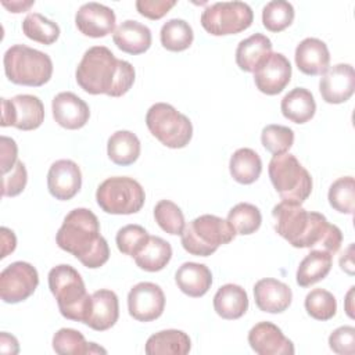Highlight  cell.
Returning <instances> with one entry per match:
<instances>
[{"label":"cell","mask_w":355,"mask_h":355,"mask_svg":"<svg viewBox=\"0 0 355 355\" xmlns=\"http://www.w3.org/2000/svg\"><path fill=\"white\" fill-rule=\"evenodd\" d=\"M257 89L268 96L283 92L291 79V64L282 53H272L252 72Z\"/></svg>","instance_id":"cell-14"},{"label":"cell","mask_w":355,"mask_h":355,"mask_svg":"<svg viewBox=\"0 0 355 355\" xmlns=\"http://www.w3.org/2000/svg\"><path fill=\"white\" fill-rule=\"evenodd\" d=\"M18 161V147L14 139L1 136L0 137V166L1 173H8Z\"/></svg>","instance_id":"cell-46"},{"label":"cell","mask_w":355,"mask_h":355,"mask_svg":"<svg viewBox=\"0 0 355 355\" xmlns=\"http://www.w3.org/2000/svg\"><path fill=\"white\" fill-rule=\"evenodd\" d=\"M261 143L273 155L288 153L294 143V132L283 125H266L261 132Z\"/></svg>","instance_id":"cell-41"},{"label":"cell","mask_w":355,"mask_h":355,"mask_svg":"<svg viewBox=\"0 0 355 355\" xmlns=\"http://www.w3.org/2000/svg\"><path fill=\"white\" fill-rule=\"evenodd\" d=\"M53 349L60 355L107 354V351L96 343H87L79 330L69 327H62L53 336Z\"/></svg>","instance_id":"cell-32"},{"label":"cell","mask_w":355,"mask_h":355,"mask_svg":"<svg viewBox=\"0 0 355 355\" xmlns=\"http://www.w3.org/2000/svg\"><path fill=\"white\" fill-rule=\"evenodd\" d=\"M200 21L212 36L236 35L251 26L254 12L244 1H219L208 6Z\"/></svg>","instance_id":"cell-10"},{"label":"cell","mask_w":355,"mask_h":355,"mask_svg":"<svg viewBox=\"0 0 355 355\" xmlns=\"http://www.w3.org/2000/svg\"><path fill=\"white\" fill-rule=\"evenodd\" d=\"M171 258V244L158 236H150L146 245L135 257V262L140 269L146 272H158L169 263Z\"/></svg>","instance_id":"cell-33"},{"label":"cell","mask_w":355,"mask_h":355,"mask_svg":"<svg viewBox=\"0 0 355 355\" xmlns=\"http://www.w3.org/2000/svg\"><path fill=\"white\" fill-rule=\"evenodd\" d=\"M161 44L169 51H183L193 43L194 33L189 22L180 18L166 21L159 32Z\"/></svg>","instance_id":"cell-34"},{"label":"cell","mask_w":355,"mask_h":355,"mask_svg":"<svg viewBox=\"0 0 355 355\" xmlns=\"http://www.w3.org/2000/svg\"><path fill=\"white\" fill-rule=\"evenodd\" d=\"M1 233V258H6L10 252H12L17 247V237L14 234L12 230H10L8 227H1L0 229Z\"/></svg>","instance_id":"cell-47"},{"label":"cell","mask_w":355,"mask_h":355,"mask_svg":"<svg viewBox=\"0 0 355 355\" xmlns=\"http://www.w3.org/2000/svg\"><path fill=\"white\" fill-rule=\"evenodd\" d=\"M354 244H349L347 251L340 258V266L348 275H354Z\"/></svg>","instance_id":"cell-50"},{"label":"cell","mask_w":355,"mask_h":355,"mask_svg":"<svg viewBox=\"0 0 355 355\" xmlns=\"http://www.w3.org/2000/svg\"><path fill=\"white\" fill-rule=\"evenodd\" d=\"M333 255L323 250H312L300 262L297 269V284L301 287H309L323 280L331 269Z\"/></svg>","instance_id":"cell-29"},{"label":"cell","mask_w":355,"mask_h":355,"mask_svg":"<svg viewBox=\"0 0 355 355\" xmlns=\"http://www.w3.org/2000/svg\"><path fill=\"white\" fill-rule=\"evenodd\" d=\"M269 179L282 201L302 204L312 191V178L295 155H273L268 166Z\"/></svg>","instance_id":"cell-7"},{"label":"cell","mask_w":355,"mask_h":355,"mask_svg":"<svg viewBox=\"0 0 355 355\" xmlns=\"http://www.w3.org/2000/svg\"><path fill=\"white\" fill-rule=\"evenodd\" d=\"M270 54V39L262 33H254L239 43L236 49V64L241 71L254 72Z\"/></svg>","instance_id":"cell-26"},{"label":"cell","mask_w":355,"mask_h":355,"mask_svg":"<svg viewBox=\"0 0 355 355\" xmlns=\"http://www.w3.org/2000/svg\"><path fill=\"white\" fill-rule=\"evenodd\" d=\"M254 298L259 311L282 313L290 306L293 291L286 283L273 277H265L254 284Z\"/></svg>","instance_id":"cell-20"},{"label":"cell","mask_w":355,"mask_h":355,"mask_svg":"<svg viewBox=\"0 0 355 355\" xmlns=\"http://www.w3.org/2000/svg\"><path fill=\"white\" fill-rule=\"evenodd\" d=\"M354 286L349 287L347 295H345V300H344V308H345V312L347 315L354 319V305H352V300H354Z\"/></svg>","instance_id":"cell-51"},{"label":"cell","mask_w":355,"mask_h":355,"mask_svg":"<svg viewBox=\"0 0 355 355\" xmlns=\"http://www.w3.org/2000/svg\"><path fill=\"white\" fill-rule=\"evenodd\" d=\"M280 110L288 121L294 123H305L313 118L316 103L313 94L308 89L295 87L282 98Z\"/></svg>","instance_id":"cell-28"},{"label":"cell","mask_w":355,"mask_h":355,"mask_svg":"<svg viewBox=\"0 0 355 355\" xmlns=\"http://www.w3.org/2000/svg\"><path fill=\"white\" fill-rule=\"evenodd\" d=\"M175 282L182 293L189 297L198 298L207 294L211 288L212 273L204 263L184 262L178 268Z\"/></svg>","instance_id":"cell-24"},{"label":"cell","mask_w":355,"mask_h":355,"mask_svg":"<svg viewBox=\"0 0 355 355\" xmlns=\"http://www.w3.org/2000/svg\"><path fill=\"white\" fill-rule=\"evenodd\" d=\"M248 344L258 355H293L294 344L272 322H259L248 331Z\"/></svg>","instance_id":"cell-16"},{"label":"cell","mask_w":355,"mask_h":355,"mask_svg":"<svg viewBox=\"0 0 355 355\" xmlns=\"http://www.w3.org/2000/svg\"><path fill=\"white\" fill-rule=\"evenodd\" d=\"M165 309V295L162 288L151 282L135 284L128 294L129 315L139 322H153Z\"/></svg>","instance_id":"cell-13"},{"label":"cell","mask_w":355,"mask_h":355,"mask_svg":"<svg viewBox=\"0 0 355 355\" xmlns=\"http://www.w3.org/2000/svg\"><path fill=\"white\" fill-rule=\"evenodd\" d=\"M82 186V172L72 159H58L51 164L47 172V189L60 201L71 200Z\"/></svg>","instance_id":"cell-17"},{"label":"cell","mask_w":355,"mask_h":355,"mask_svg":"<svg viewBox=\"0 0 355 355\" xmlns=\"http://www.w3.org/2000/svg\"><path fill=\"white\" fill-rule=\"evenodd\" d=\"M329 204L341 214L352 215L355 209V182L352 176H341L334 180L327 193Z\"/></svg>","instance_id":"cell-37"},{"label":"cell","mask_w":355,"mask_h":355,"mask_svg":"<svg viewBox=\"0 0 355 355\" xmlns=\"http://www.w3.org/2000/svg\"><path fill=\"white\" fill-rule=\"evenodd\" d=\"M294 7L284 0H273L262 8V24L270 32H282L294 21Z\"/></svg>","instance_id":"cell-38"},{"label":"cell","mask_w":355,"mask_h":355,"mask_svg":"<svg viewBox=\"0 0 355 355\" xmlns=\"http://www.w3.org/2000/svg\"><path fill=\"white\" fill-rule=\"evenodd\" d=\"M44 121V105L37 96L17 94L1 98V126H14L19 130H35Z\"/></svg>","instance_id":"cell-11"},{"label":"cell","mask_w":355,"mask_h":355,"mask_svg":"<svg viewBox=\"0 0 355 355\" xmlns=\"http://www.w3.org/2000/svg\"><path fill=\"white\" fill-rule=\"evenodd\" d=\"M98 207L111 215H130L141 209L146 193L133 178L112 176L105 179L96 191Z\"/></svg>","instance_id":"cell-9"},{"label":"cell","mask_w":355,"mask_h":355,"mask_svg":"<svg viewBox=\"0 0 355 355\" xmlns=\"http://www.w3.org/2000/svg\"><path fill=\"white\" fill-rule=\"evenodd\" d=\"M232 178L241 184L254 183L262 172V161L257 151L248 147L239 148L233 153L229 161Z\"/></svg>","instance_id":"cell-31"},{"label":"cell","mask_w":355,"mask_h":355,"mask_svg":"<svg viewBox=\"0 0 355 355\" xmlns=\"http://www.w3.org/2000/svg\"><path fill=\"white\" fill-rule=\"evenodd\" d=\"M146 125L150 133L169 148H183L193 137L190 119L166 103H155L148 108Z\"/></svg>","instance_id":"cell-8"},{"label":"cell","mask_w":355,"mask_h":355,"mask_svg":"<svg viewBox=\"0 0 355 355\" xmlns=\"http://www.w3.org/2000/svg\"><path fill=\"white\" fill-rule=\"evenodd\" d=\"M355 90V72L351 64H336L327 68L319 80L322 98L329 104H341L351 98Z\"/></svg>","instance_id":"cell-15"},{"label":"cell","mask_w":355,"mask_h":355,"mask_svg":"<svg viewBox=\"0 0 355 355\" xmlns=\"http://www.w3.org/2000/svg\"><path fill=\"white\" fill-rule=\"evenodd\" d=\"M140 150V140L130 130H116L107 141L108 158L121 166H128L136 162Z\"/></svg>","instance_id":"cell-30"},{"label":"cell","mask_w":355,"mask_h":355,"mask_svg":"<svg viewBox=\"0 0 355 355\" xmlns=\"http://www.w3.org/2000/svg\"><path fill=\"white\" fill-rule=\"evenodd\" d=\"M135 68L129 61L119 60L105 46L87 49L76 67L78 85L89 94L121 97L135 83Z\"/></svg>","instance_id":"cell-2"},{"label":"cell","mask_w":355,"mask_h":355,"mask_svg":"<svg viewBox=\"0 0 355 355\" xmlns=\"http://www.w3.org/2000/svg\"><path fill=\"white\" fill-rule=\"evenodd\" d=\"M115 12L112 8L90 1L79 7L75 25L80 33L89 37H104L115 31Z\"/></svg>","instance_id":"cell-18"},{"label":"cell","mask_w":355,"mask_h":355,"mask_svg":"<svg viewBox=\"0 0 355 355\" xmlns=\"http://www.w3.org/2000/svg\"><path fill=\"white\" fill-rule=\"evenodd\" d=\"M55 241L61 250L72 254L90 269L103 266L110 258L108 243L100 234L98 219L87 208H75L67 214Z\"/></svg>","instance_id":"cell-3"},{"label":"cell","mask_w":355,"mask_h":355,"mask_svg":"<svg viewBox=\"0 0 355 355\" xmlns=\"http://www.w3.org/2000/svg\"><path fill=\"white\" fill-rule=\"evenodd\" d=\"M272 216L276 233L295 248H318L333 255L341 247V230L324 215L306 211L301 204L282 201L273 207Z\"/></svg>","instance_id":"cell-1"},{"label":"cell","mask_w":355,"mask_h":355,"mask_svg":"<svg viewBox=\"0 0 355 355\" xmlns=\"http://www.w3.org/2000/svg\"><path fill=\"white\" fill-rule=\"evenodd\" d=\"M6 76L22 86H43L53 75V61L49 54L25 44H14L3 57Z\"/></svg>","instance_id":"cell-5"},{"label":"cell","mask_w":355,"mask_h":355,"mask_svg":"<svg viewBox=\"0 0 355 355\" xmlns=\"http://www.w3.org/2000/svg\"><path fill=\"white\" fill-rule=\"evenodd\" d=\"M49 288L57 300L60 313L75 322L86 323L93 300L87 294L80 273L71 265L61 263L49 272Z\"/></svg>","instance_id":"cell-4"},{"label":"cell","mask_w":355,"mask_h":355,"mask_svg":"<svg viewBox=\"0 0 355 355\" xmlns=\"http://www.w3.org/2000/svg\"><path fill=\"white\" fill-rule=\"evenodd\" d=\"M154 218L158 226L168 234H182L186 222L182 209L169 200H161L154 207Z\"/></svg>","instance_id":"cell-40"},{"label":"cell","mask_w":355,"mask_h":355,"mask_svg":"<svg viewBox=\"0 0 355 355\" xmlns=\"http://www.w3.org/2000/svg\"><path fill=\"white\" fill-rule=\"evenodd\" d=\"M22 32L28 39L47 46L60 37V26L39 12H31L24 18Z\"/></svg>","instance_id":"cell-35"},{"label":"cell","mask_w":355,"mask_h":355,"mask_svg":"<svg viewBox=\"0 0 355 355\" xmlns=\"http://www.w3.org/2000/svg\"><path fill=\"white\" fill-rule=\"evenodd\" d=\"M175 0H137L136 10L140 15L155 21L166 15L169 10L175 7Z\"/></svg>","instance_id":"cell-45"},{"label":"cell","mask_w":355,"mask_h":355,"mask_svg":"<svg viewBox=\"0 0 355 355\" xmlns=\"http://www.w3.org/2000/svg\"><path fill=\"white\" fill-rule=\"evenodd\" d=\"M191 349L190 337L176 329L161 330L150 336L144 351L147 355H186Z\"/></svg>","instance_id":"cell-27"},{"label":"cell","mask_w":355,"mask_h":355,"mask_svg":"<svg viewBox=\"0 0 355 355\" xmlns=\"http://www.w3.org/2000/svg\"><path fill=\"white\" fill-rule=\"evenodd\" d=\"M214 309L226 320L241 318L248 309L247 291L239 284H223L214 295Z\"/></svg>","instance_id":"cell-25"},{"label":"cell","mask_w":355,"mask_h":355,"mask_svg":"<svg viewBox=\"0 0 355 355\" xmlns=\"http://www.w3.org/2000/svg\"><path fill=\"white\" fill-rule=\"evenodd\" d=\"M92 312L85 324L96 331L111 329L119 318V301L114 291L101 288L92 294Z\"/></svg>","instance_id":"cell-23"},{"label":"cell","mask_w":355,"mask_h":355,"mask_svg":"<svg viewBox=\"0 0 355 355\" xmlns=\"http://www.w3.org/2000/svg\"><path fill=\"white\" fill-rule=\"evenodd\" d=\"M1 4H3V7H6L8 11H11V12H24V11H28L33 4H35V1L33 0H28V1H25V0H14V1H1Z\"/></svg>","instance_id":"cell-49"},{"label":"cell","mask_w":355,"mask_h":355,"mask_svg":"<svg viewBox=\"0 0 355 355\" xmlns=\"http://www.w3.org/2000/svg\"><path fill=\"white\" fill-rule=\"evenodd\" d=\"M148 237L150 234L143 226L126 225L118 230L115 241H116L118 250L122 254L135 258L140 252V250L146 245V243L148 241Z\"/></svg>","instance_id":"cell-42"},{"label":"cell","mask_w":355,"mask_h":355,"mask_svg":"<svg viewBox=\"0 0 355 355\" xmlns=\"http://www.w3.org/2000/svg\"><path fill=\"white\" fill-rule=\"evenodd\" d=\"M305 309L308 315L316 320H330L337 312V301L334 295L324 288H313L305 297Z\"/></svg>","instance_id":"cell-39"},{"label":"cell","mask_w":355,"mask_h":355,"mask_svg":"<svg viewBox=\"0 0 355 355\" xmlns=\"http://www.w3.org/2000/svg\"><path fill=\"white\" fill-rule=\"evenodd\" d=\"M227 222L237 234H252L259 229L262 215L258 207L250 202H239L229 211Z\"/></svg>","instance_id":"cell-36"},{"label":"cell","mask_w":355,"mask_h":355,"mask_svg":"<svg viewBox=\"0 0 355 355\" xmlns=\"http://www.w3.org/2000/svg\"><path fill=\"white\" fill-rule=\"evenodd\" d=\"M112 40L123 53L137 55L150 49L153 36L150 28L144 24L135 19H126L114 31Z\"/></svg>","instance_id":"cell-22"},{"label":"cell","mask_w":355,"mask_h":355,"mask_svg":"<svg viewBox=\"0 0 355 355\" xmlns=\"http://www.w3.org/2000/svg\"><path fill=\"white\" fill-rule=\"evenodd\" d=\"M28 182V172L22 161H17L15 166L1 179V196L3 197H15L21 194Z\"/></svg>","instance_id":"cell-43"},{"label":"cell","mask_w":355,"mask_h":355,"mask_svg":"<svg viewBox=\"0 0 355 355\" xmlns=\"http://www.w3.org/2000/svg\"><path fill=\"white\" fill-rule=\"evenodd\" d=\"M297 68L305 75H322L330 64V53L327 44L316 37H306L295 47Z\"/></svg>","instance_id":"cell-21"},{"label":"cell","mask_w":355,"mask_h":355,"mask_svg":"<svg viewBox=\"0 0 355 355\" xmlns=\"http://www.w3.org/2000/svg\"><path fill=\"white\" fill-rule=\"evenodd\" d=\"M329 347L338 355H352L355 352V329L352 326L337 327L329 336Z\"/></svg>","instance_id":"cell-44"},{"label":"cell","mask_w":355,"mask_h":355,"mask_svg":"<svg viewBox=\"0 0 355 355\" xmlns=\"http://www.w3.org/2000/svg\"><path fill=\"white\" fill-rule=\"evenodd\" d=\"M0 351H1L3 354H11V355L18 354V352H19L18 340H17L14 336H11V334L3 331V333L0 334Z\"/></svg>","instance_id":"cell-48"},{"label":"cell","mask_w":355,"mask_h":355,"mask_svg":"<svg viewBox=\"0 0 355 355\" xmlns=\"http://www.w3.org/2000/svg\"><path fill=\"white\" fill-rule=\"evenodd\" d=\"M39 284V275L29 262L15 261L0 273V297L7 304H18L29 298Z\"/></svg>","instance_id":"cell-12"},{"label":"cell","mask_w":355,"mask_h":355,"mask_svg":"<svg viewBox=\"0 0 355 355\" xmlns=\"http://www.w3.org/2000/svg\"><path fill=\"white\" fill-rule=\"evenodd\" d=\"M54 121L69 130L83 128L89 118L90 110L85 100L72 92H61L51 101Z\"/></svg>","instance_id":"cell-19"},{"label":"cell","mask_w":355,"mask_h":355,"mask_svg":"<svg viewBox=\"0 0 355 355\" xmlns=\"http://www.w3.org/2000/svg\"><path fill=\"white\" fill-rule=\"evenodd\" d=\"M234 229L227 219L216 215H200L184 226L180 237L183 248L197 257H208L220 245L229 244L236 237Z\"/></svg>","instance_id":"cell-6"}]
</instances>
